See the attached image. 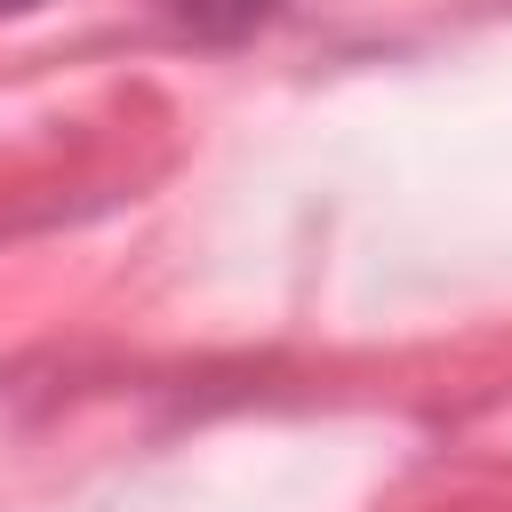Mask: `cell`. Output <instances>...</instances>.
Returning <instances> with one entry per match:
<instances>
[{"mask_svg": "<svg viewBox=\"0 0 512 512\" xmlns=\"http://www.w3.org/2000/svg\"><path fill=\"white\" fill-rule=\"evenodd\" d=\"M280 8H288V0H168V16L192 24V32H208V40H240V32L272 24Z\"/></svg>", "mask_w": 512, "mask_h": 512, "instance_id": "cell-1", "label": "cell"}, {"mask_svg": "<svg viewBox=\"0 0 512 512\" xmlns=\"http://www.w3.org/2000/svg\"><path fill=\"white\" fill-rule=\"evenodd\" d=\"M8 8H32V0H0V16H8Z\"/></svg>", "mask_w": 512, "mask_h": 512, "instance_id": "cell-2", "label": "cell"}]
</instances>
